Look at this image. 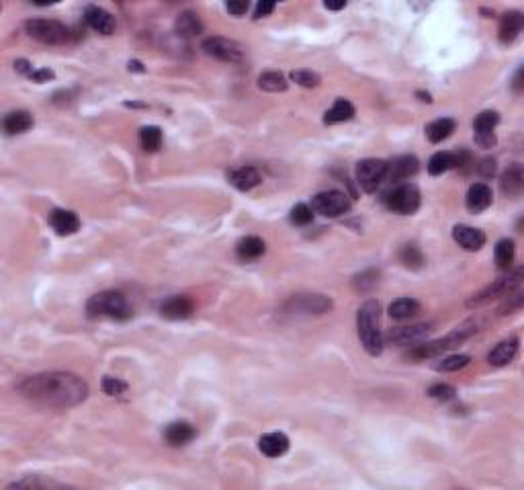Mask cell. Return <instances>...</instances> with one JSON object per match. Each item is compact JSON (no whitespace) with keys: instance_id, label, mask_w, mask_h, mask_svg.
Segmentation results:
<instances>
[{"instance_id":"cell-1","label":"cell","mask_w":524,"mask_h":490,"mask_svg":"<svg viewBox=\"0 0 524 490\" xmlns=\"http://www.w3.org/2000/svg\"><path fill=\"white\" fill-rule=\"evenodd\" d=\"M17 392L35 405L70 408L88 398V384L80 376L70 371H47L21 380L17 384Z\"/></svg>"},{"instance_id":"cell-2","label":"cell","mask_w":524,"mask_h":490,"mask_svg":"<svg viewBox=\"0 0 524 490\" xmlns=\"http://www.w3.org/2000/svg\"><path fill=\"white\" fill-rule=\"evenodd\" d=\"M357 328L362 349L371 357H379L383 353L385 339H383V330H381V306H379L377 299H367L358 308Z\"/></svg>"},{"instance_id":"cell-3","label":"cell","mask_w":524,"mask_h":490,"mask_svg":"<svg viewBox=\"0 0 524 490\" xmlns=\"http://www.w3.org/2000/svg\"><path fill=\"white\" fill-rule=\"evenodd\" d=\"M86 314L88 318L127 320L131 316V306L121 292L106 289L86 301Z\"/></svg>"},{"instance_id":"cell-4","label":"cell","mask_w":524,"mask_h":490,"mask_svg":"<svg viewBox=\"0 0 524 490\" xmlns=\"http://www.w3.org/2000/svg\"><path fill=\"white\" fill-rule=\"evenodd\" d=\"M520 283H523V267H516L514 271H508L502 277L494 279L487 287H483L480 294H475L473 298L469 299L467 306L469 308H473V306L477 308V306H483V304H487L492 299L506 298L512 292L520 289Z\"/></svg>"},{"instance_id":"cell-5","label":"cell","mask_w":524,"mask_h":490,"mask_svg":"<svg viewBox=\"0 0 524 490\" xmlns=\"http://www.w3.org/2000/svg\"><path fill=\"white\" fill-rule=\"evenodd\" d=\"M383 205L389 210V212L399 213V215H412V213L418 212L420 201V191L416 185L412 183H398L396 187H391L389 191L383 193Z\"/></svg>"},{"instance_id":"cell-6","label":"cell","mask_w":524,"mask_h":490,"mask_svg":"<svg viewBox=\"0 0 524 490\" xmlns=\"http://www.w3.org/2000/svg\"><path fill=\"white\" fill-rule=\"evenodd\" d=\"M25 31L31 40L45 45H63L70 40V29L56 19H29Z\"/></svg>"},{"instance_id":"cell-7","label":"cell","mask_w":524,"mask_h":490,"mask_svg":"<svg viewBox=\"0 0 524 490\" xmlns=\"http://www.w3.org/2000/svg\"><path fill=\"white\" fill-rule=\"evenodd\" d=\"M201 49L209 56L215 58L219 62H228V64H238L244 60V47L233 40H226V37H207L205 42L201 43Z\"/></svg>"},{"instance_id":"cell-8","label":"cell","mask_w":524,"mask_h":490,"mask_svg":"<svg viewBox=\"0 0 524 490\" xmlns=\"http://www.w3.org/2000/svg\"><path fill=\"white\" fill-rule=\"evenodd\" d=\"M387 160L381 158H365L357 165V183L365 193H375L385 181Z\"/></svg>"},{"instance_id":"cell-9","label":"cell","mask_w":524,"mask_h":490,"mask_svg":"<svg viewBox=\"0 0 524 490\" xmlns=\"http://www.w3.org/2000/svg\"><path fill=\"white\" fill-rule=\"evenodd\" d=\"M312 210L324 217H340L351 212V199L342 191H322L312 199Z\"/></svg>"},{"instance_id":"cell-10","label":"cell","mask_w":524,"mask_h":490,"mask_svg":"<svg viewBox=\"0 0 524 490\" xmlns=\"http://www.w3.org/2000/svg\"><path fill=\"white\" fill-rule=\"evenodd\" d=\"M285 310L291 314H326L332 310V299L322 294H299L285 304Z\"/></svg>"},{"instance_id":"cell-11","label":"cell","mask_w":524,"mask_h":490,"mask_svg":"<svg viewBox=\"0 0 524 490\" xmlns=\"http://www.w3.org/2000/svg\"><path fill=\"white\" fill-rule=\"evenodd\" d=\"M500 124V115H498V111H482L477 117H475V121H473V138H475V144L480 146V148H492V146H496V133H494V129L496 126Z\"/></svg>"},{"instance_id":"cell-12","label":"cell","mask_w":524,"mask_h":490,"mask_svg":"<svg viewBox=\"0 0 524 490\" xmlns=\"http://www.w3.org/2000/svg\"><path fill=\"white\" fill-rule=\"evenodd\" d=\"M467 165H473L471 154L461 150V152H437V154L430 156L426 167H428V172L432 177H439L442 172L453 171V169H463Z\"/></svg>"},{"instance_id":"cell-13","label":"cell","mask_w":524,"mask_h":490,"mask_svg":"<svg viewBox=\"0 0 524 490\" xmlns=\"http://www.w3.org/2000/svg\"><path fill=\"white\" fill-rule=\"evenodd\" d=\"M430 324H412V326H398L387 333V341L398 347H414L430 335Z\"/></svg>"},{"instance_id":"cell-14","label":"cell","mask_w":524,"mask_h":490,"mask_svg":"<svg viewBox=\"0 0 524 490\" xmlns=\"http://www.w3.org/2000/svg\"><path fill=\"white\" fill-rule=\"evenodd\" d=\"M420 171L418 158L414 154H401L396 156L387 162V174H385V181H391V183H401V181H408L410 177H414Z\"/></svg>"},{"instance_id":"cell-15","label":"cell","mask_w":524,"mask_h":490,"mask_svg":"<svg viewBox=\"0 0 524 490\" xmlns=\"http://www.w3.org/2000/svg\"><path fill=\"white\" fill-rule=\"evenodd\" d=\"M453 240L461 246L463 251H469V253H477L485 246V232L480 228H473V226H467V224H457L453 228Z\"/></svg>"},{"instance_id":"cell-16","label":"cell","mask_w":524,"mask_h":490,"mask_svg":"<svg viewBox=\"0 0 524 490\" xmlns=\"http://www.w3.org/2000/svg\"><path fill=\"white\" fill-rule=\"evenodd\" d=\"M47 222H49V226L54 228V232L58 236H72L80 230V217L72 210L56 208V210L49 212Z\"/></svg>"},{"instance_id":"cell-17","label":"cell","mask_w":524,"mask_h":490,"mask_svg":"<svg viewBox=\"0 0 524 490\" xmlns=\"http://www.w3.org/2000/svg\"><path fill=\"white\" fill-rule=\"evenodd\" d=\"M84 21L86 25L92 29V31H97V33H103V35H111V33H115V27H117V23H115V17L105 11V8H101V6H86V11H84Z\"/></svg>"},{"instance_id":"cell-18","label":"cell","mask_w":524,"mask_h":490,"mask_svg":"<svg viewBox=\"0 0 524 490\" xmlns=\"http://www.w3.org/2000/svg\"><path fill=\"white\" fill-rule=\"evenodd\" d=\"M195 312V301L189 296H172L160 306L162 318L168 320H187Z\"/></svg>"},{"instance_id":"cell-19","label":"cell","mask_w":524,"mask_h":490,"mask_svg":"<svg viewBox=\"0 0 524 490\" xmlns=\"http://www.w3.org/2000/svg\"><path fill=\"white\" fill-rule=\"evenodd\" d=\"M524 17L520 11H508L500 21V31H498V40L502 45H512L518 40V35L523 33Z\"/></svg>"},{"instance_id":"cell-20","label":"cell","mask_w":524,"mask_h":490,"mask_svg":"<svg viewBox=\"0 0 524 490\" xmlns=\"http://www.w3.org/2000/svg\"><path fill=\"white\" fill-rule=\"evenodd\" d=\"M492 201H494V193L485 183H473L465 197V205L471 213L485 212L492 205Z\"/></svg>"},{"instance_id":"cell-21","label":"cell","mask_w":524,"mask_h":490,"mask_svg":"<svg viewBox=\"0 0 524 490\" xmlns=\"http://www.w3.org/2000/svg\"><path fill=\"white\" fill-rule=\"evenodd\" d=\"M195 435H197V431H195V426L190 425L189 421H174V423H170L164 429V439H166L168 446H172V448L187 446L195 439Z\"/></svg>"},{"instance_id":"cell-22","label":"cell","mask_w":524,"mask_h":490,"mask_svg":"<svg viewBox=\"0 0 524 490\" xmlns=\"http://www.w3.org/2000/svg\"><path fill=\"white\" fill-rule=\"evenodd\" d=\"M518 337H510V339H504L502 342H498L489 353H487V363L494 365V367H504L508 363L514 361L516 353H518Z\"/></svg>"},{"instance_id":"cell-23","label":"cell","mask_w":524,"mask_h":490,"mask_svg":"<svg viewBox=\"0 0 524 490\" xmlns=\"http://www.w3.org/2000/svg\"><path fill=\"white\" fill-rule=\"evenodd\" d=\"M228 181H230L231 187H236L238 191L246 193L252 191L254 187H258L262 183V177L254 167H240V169H233L228 174Z\"/></svg>"},{"instance_id":"cell-24","label":"cell","mask_w":524,"mask_h":490,"mask_svg":"<svg viewBox=\"0 0 524 490\" xmlns=\"http://www.w3.org/2000/svg\"><path fill=\"white\" fill-rule=\"evenodd\" d=\"M174 33L183 40H190V37H197L203 33V23L199 19L197 13L193 11H185L176 17L174 21Z\"/></svg>"},{"instance_id":"cell-25","label":"cell","mask_w":524,"mask_h":490,"mask_svg":"<svg viewBox=\"0 0 524 490\" xmlns=\"http://www.w3.org/2000/svg\"><path fill=\"white\" fill-rule=\"evenodd\" d=\"M258 448L267 458H281L289 451V437L285 433H267L260 437Z\"/></svg>"},{"instance_id":"cell-26","label":"cell","mask_w":524,"mask_h":490,"mask_svg":"<svg viewBox=\"0 0 524 490\" xmlns=\"http://www.w3.org/2000/svg\"><path fill=\"white\" fill-rule=\"evenodd\" d=\"M267 253V242L258 236H244L236 244V255L242 261H256Z\"/></svg>"},{"instance_id":"cell-27","label":"cell","mask_w":524,"mask_h":490,"mask_svg":"<svg viewBox=\"0 0 524 490\" xmlns=\"http://www.w3.org/2000/svg\"><path fill=\"white\" fill-rule=\"evenodd\" d=\"M500 189L508 197H518L524 191V172L518 162L504 172L502 179H500Z\"/></svg>"},{"instance_id":"cell-28","label":"cell","mask_w":524,"mask_h":490,"mask_svg":"<svg viewBox=\"0 0 524 490\" xmlns=\"http://www.w3.org/2000/svg\"><path fill=\"white\" fill-rule=\"evenodd\" d=\"M355 113H357V109L348 99H336L334 105L324 113V124L326 126H336V124L351 121L355 117Z\"/></svg>"},{"instance_id":"cell-29","label":"cell","mask_w":524,"mask_h":490,"mask_svg":"<svg viewBox=\"0 0 524 490\" xmlns=\"http://www.w3.org/2000/svg\"><path fill=\"white\" fill-rule=\"evenodd\" d=\"M2 128L8 136H15V133H25L33 128V115L25 109H17V111H11L4 121H2Z\"/></svg>"},{"instance_id":"cell-30","label":"cell","mask_w":524,"mask_h":490,"mask_svg":"<svg viewBox=\"0 0 524 490\" xmlns=\"http://www.w3.org/2000/svg\"><path fill=\"white\" fill-rule=\"evenodd\" d=\"M455 128H457V121H455V119H451V117H441V119L430 121L424 131H426L428 142H432V144H441L442 140H446V138H451V136H453Z\"/></svg>"},{"instance_id":"cell-31","label":"cell","mask_w":524,"mask_h":490,"mask_svg":"<svg viewBox=\"0 0 524 490\" xmlns=\"http://www.w3.org/2000/svg\"><path fill=\"white\" fill-rule=\"evenodd\" d=\"M420 312V301L414 298H398L389 304V316L394 320H408Z\"/></svg>"},{"instance_id":"cell-32","label":"cell","mask_w":524,"mask_h":490,"mask_svg":"<svg viewBox=\"0 0 524 490\" xmlns=\"http://www.w3.org/2000/svg\"><path fill=\"white\" fill-rule=\"evenodd\" d=\"M496 265L500 271H510L512 269V263L516 258V246H514V240L510 238H502L498 244H496Z\"/></svg>"},{"instance_id":"cell-33","label":"cell","mask_w":524,"mask_h":490,"mask_svg":"<svg viewBox=\"0 0 524 490\" xmlns=\"http://www.w3.org/2000/svg\"><path fill=\"white\" fill-rule=\"evenodd\" d=\"M162 129L158 126H146L140 129V146L144 152H158L162 148Z\"/></svg>"},{"instance_id":"cell-34","label":"cell","mask_w":524,"mask_h":490,"mask_svg":"<svg viewBox=\"0 0 524 490\" xmlns=\"http://www.w3.org/2000/svg\"><path fill=\"white\" fill-rule=\"evenodd\" d=\"M258 86H260L262 90H267V92H285L289 83H287V78H285L281 72L269 70V72H262V74L258 76Z\"/></svg>"},{"instance_id":"cell-35","label":"cell","mask_w":524,"mask_h":490,"mask_svg":"<svg viewBox=\"0 0 524 490\" xmlns=\"http://www.w3.org/2000/svg\"><path fill=\"white\" fill-rule=\"evenodd\" d=\"M399 261L403 263V267H408V269H412V271H418V269L424 267V255H422L420 246H416L414 242L403 244V246L399 249Z\"/></svg>"},{"instance_id":"cell-36","label":"cell","mask_w":524,"mask_h":490,"mask_svg":"<svg viewBox=\"0 0 524 490\" xmlns=\"http://www.w3.org/2000/svg\"><path fill=\"white\" fill-rule=\"evenodd\" d=\"M469 363H471L469 355H446V357H441L432 367L442 374H451V371H459L463 367H467Z\"/></svg>"},{"instance_id":"cell-37","label":"cell","mask_w":524,"mask_h":490,"mask_svg":"<svg viewBox=\"0 0 524 490\" xmlns=\"http://www.w3.org/2000/svg\"><path fill=\"white\" fill-rule=\"evenodd\" d=\"M379 283V271L375 269H367V271H362V273H358L357 277L353 279V285H355V289L360 292V294H367V292H371L375 285Z\"/></svg>"},{"instance_id":"cell-38","label":"cell","mask_w":524,"mask_h":490,"mask_svg":"<svg viewBox=\"0 0 524 490\" xmlns=\"http://www.w3.org/2000/svg\"><path fill=\"white\" fill-rule=\"evenodd\" d=\"M291 80H293L295 85L303 86V88H315V86H319V83H322L319 74L314 72V70H293L291 72Z\"/></svg>"},{"instance_id":"cell-39","label":"cell","mask_w":524,"mask_h":490,"mask_svg":"<svg viewBox=\"0 0 524 490\" xmlns=\"http://www.w3.org/2000/svg\"><path fill=\"white\" fill-rule=\"evenodd\" d=\"M11 489H63V484L51 482V480H39V476H27L25 480L13 482Z\"/></svg>"},{"instance_id":"cell-40","label":"cell","mask_w":524,"mask_h":490,"mask_svg":"<svg viewBox=\"0 0 524 490\" xmlns=\"http://www.w3.org/2000/svg\"><path fill=\"white\" fill-rule=\"evenodd\" d=\"M289 217H291L295 226H307V224L314 222V210L307 203H297V205H293Z\"/></svg>"},{"instance_id":"cell-41","label":"cell","mask_w":524,"mask_h":490,"mask_svg":"<svg viewBox=\"0 0 524 490\" xmlns=\"http://www.w3.org/2000/svg\"><path fill=\"white\" fill-rule=\"evenodd\" d=\"M428 396L434 400H441V402H449V400H455L457 390L449 384H434L428 388Z\"/></svg>"},{"instance_id":"cell-42","label":"cell","mask_w":524,"mask_h":490,"mask_svg":"<svg viewBox=\"0 0 524 490\" xmlns=\"http://www.w3.org/2000/svg\"><path fill=\"white\" fill-rule=\"evenodd\" d=\"M101 388L105 392L106 396H121L127 392V384L119 378H111V376H105L103 382H101Z\"/></svg>"},{"instance_id":"cell-43","label":"cell","mask_w":524,"mask_h":490,"mask_svg":"<svg viewBox=\"0 0 524 490\" xmlns=\"http://www.w3.org/2000/svg\"><path fill=\"white\" fill-rule=\"evenodd\" d=\"M506 301H504L502 306H500V314L506 316V314H514V312H518L520 308H523V292L520 289H516V292H512L510 296H506Z\"/></svg>"},{"instance_id":"cell-44","label":"cell","mask_w":524,"mask_h":490,"mask_svg":"<svg viewBox=\"0 0 524 490\" xmlns=\"http://www.w3.org/2000/svg\"><path fill=\"white\" fill-rule=\"evenodd\" d=\"M33 83H49V80H54L56 78V72L54 70H49V68H39V70H35L31 76H29Z\"/></svg>"},{"instance_id":"cell-45","label":"cell","mask_w":524,"mask_h":490,"mask_svg":"<svg viewBox=\"0 0 524 490\" xmlns=\"http://www.w3.org/2000/svg\"><path fill=\"white\" fill-rule=\"evenodd\" d=\"M226 8H228V13L233 15V17H242V15H246V13H248L250 4H248V2H228V4H226Z\"/></svg>"},{"instance_id":"cell-46","label":"cell","mask_w":524,"mask_h":490,"mask_svg":"<svg viewBox=\"0 0 524 490\" xmlns=\"http://www.w3.org/2000/svg\"><path fill=\"white\" fill-rule=\"evenodd\" d=\"M274 2H258L256 8H254V19H262V17H269L274 11Z\"/></svg>"},{"instance_id":"cell-47","label":"cell","mask_w":524,"mask_h":490,"mask_svg":"<svg viewBox=\"0 0 524 490\" xmlns=\"http://www.w3.org/2000/svg\"><path fill=\"white\" fill-rule=\"evenodd\" d=\"M473 169H477V172L482 174V177H492L494 172H496V160L494 158H485L482 160L477 167H473Z\"/></svg>"},{"instance_id":"cell-48","label":"cell","mask_w":524,"mask_h":490,"mask_svg":"<svg viewBox=\"0 0 524 490\" xmlns=\"http://www.w3.org/2000/svg\"><path fill=\"white\" fill-rule=\"evenodd\" d=\"M523 74H524V70H523V66H520V68L516 70V74H514V80H512V90H514L516 95H520V92H523V88H524Z\"/></svg>"},{"instance_id":"cell-49","label":"cell","mask_w":524,"mask_h":490,"mask_svg":"<svg viewBox=\"0 0 524 490\" xmlns=\"http://www.w3.org/2000/svg\"><path fill=\"white\" fill-rule=\"evenodd\" d=\"M15 70H17L19 74H25V76H31V74L35 72L33 66L29 64L27 60H17V62H15Z\"/></svg>"},{"instance_id":"cell-50","label":"cell","mask_w":524,"mask_h":490,"mask_svg":"<svg viewBox=\"0 0 524 490\" xmlns=\"http://www.w3.org/2000/svg\"><path fill=\"white\" fill-rule=\"evenodd\" d=\"M127 68H129L131 72H140V74H144V72H146V68H144V64H142V62H138V60H129V64H127Z\"/></svg>"},{"instance_id":"cell-51","label":"cell","mask_w":524,"mask_h":490,"mask_svg":"<svg viewBox=\"0 0 524 490\" xmlns=\"http://www.w3.org/2000/svg\"><path fill=\"white\" fill-rule=\"evenodd\" d=\"M324 6H326L328 11H340V8L346 6V2H338V4H334V2H324Z\"/></svg>"},{"instance_id":"cell-52","label":"cell","mask_w":524,"mask_h":490,"mask_svg":"<svg viewBox=\"0 0 524 490\" xmlns=\"http://www.w3.org/2000/svg\"><path fill=\"white\" fill-rule=\"evenodd\" d=\"M416 97H418L420 101H424V103H432V97H430V92L418 90V92H416Z\"/></svg>"},{"instance_id":"cell-53","label":"cell","mask_w":524,"mask_h":490,"mask_svg":"<svg viewBox=\"0 0 524 490\" xmlns=\"http://www.w3.org/2000/svg\"><path fill=\"white\" fill-rule=\"evenodd\" d=\"M126 107H131V109H144V103H126Z\"/></svg>"}]
</instances>
